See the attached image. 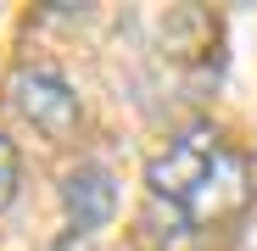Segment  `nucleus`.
Masks as SVG:
<instances>
[{
    "label": "nucleus",
    "instance_id": "1",
    "mask_svg": "<svg viewBox=\"0 0 257 251\" xmlns=\"http://www.w3.org/2000/svg\"><path fill=\"white\" fill-rule=\"evenodd\" d=\"M218 156H224L218 129L196 123V129H185L179 140H168V151H157V156L146 162V190H151L157 201H168V206H185V201L201 190V179L212 173Z\"/></svg>",
    "mask_w": 257,
    "mask_h": 251
},
{
    "label": "nucleus",
    "instance_id": "2",
    "mask_svg": "<svg viewBox=\"0 0 257 251\" xmlns=\"http://www.w3.org/2000/svg\"><path fill=\"white\" fill-rule=\"evenodd\" d=\"M12 106L34 123L45 140H73L78 134V95H73V84L51 67H23L12 73Z\"/></svg>",
    "mask_w": 257,
    "mask_h": 251
},
{
    "label": "nucleus",
    "instance_id": "3",
    "mask_svg": "<svg viewBox=\"0 0 257 251\" xmlns=\"http://www.w3.org/2000/svg\"><path fill=\"white\" fill-rule=\"evenodd\" d=\"M62 212H67V234H78V240L106 229L112 212H117V179L101 162H78L62 179Z\"/></svg>",
    "mask_w": 257,
    "mask_h": 251
},
{
    "label": "nucleus",
    "instance_id": "4",
    "mask_svg": "<svg viewBox=\"0 0 257 251\" xmlns=\"http://www.w3.org/2000/svg\"><path fill=\"white\" fill-rule=\"evenodd\" d=\"M251 201V179H246V162L224 145V156L212 162V173L201 179V190L179 206V218L185 223H196V229H207V223H224V218H235L240 206Z\"/></svg>",
    "mask_w": 257,
    "mask_h": 251
},
{
    "label": "nucleus",
    "instance_id": "5",
    "mask_svg": "<svg viewBox=\"0 0 257 251\" xmlns=\"http://www.w3.org/2000/svg\"><path fill=\"white\" fill-rule=\"evenodd\" d=\"M17 179H23V162H17V145L0 134V212L17 201Z\"/></svg>",
    "mask_w": 257,
    "mask_h": 251
},
{
    "label": "nucleus",
    "instance_id": "6",
    "mask_svg": "<svg viewBox=\"0 0 257 251\" xmlns=\"http://www.w3.org/2000/svg\"><path fill=\"white\" fill-rule=\"evenodd\" d=\"M56 251H78V234H62V240H56Z\"/></svg>",
    "mask_w": 257,
    "mask_h": 251
}]
</instances>
